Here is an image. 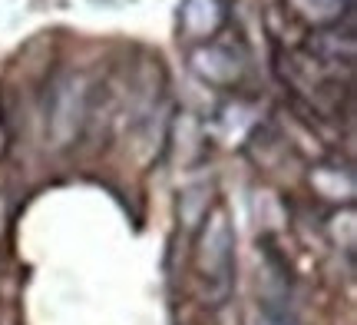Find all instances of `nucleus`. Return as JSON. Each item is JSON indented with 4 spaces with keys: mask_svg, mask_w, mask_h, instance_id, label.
Returning <instances> with one entry per match:
<instances>
[{
    "mask_svg": "<svg viewBox=\"0 0 357 325\" xmlns=\"http://www.w3.org/2000/svg\"><path fill=\"white\" fill-rule=\"evenodd\" d=\"M235 226H231V212L225 203H215L199 222L195 233V246H192V269H195V282L199 292L208 305H225L235 296V282H238V256H235Z\"/></svg>",
    "mask_w": 357,
    "mask_h": 325,
    "instance_id": "f257e3e1",
    "label": "nucleus"
},
{
    "mask_svg": "<svg viewBox=\"0 0 357 325\" xmlns=\"http://www.w3.org/2000/svg\"><path fill=\"white\" fill-rule=\"evenodd\" d=\"M178 24L189 40H212L225 27V3L222 0H185L178 7Z\"/></svg>",
    "mask_w": 357,
    "mask_h": 325,
    "instance_id": "20e7f679",
    "label": "nucleus"
},
{
    "mask_svg": "<svg viewBox=\"0 0 357 325\" xmlns=\"http://www.w3.org/2000/svg\"><path fill=\"white\" fill-rule=\"evenodd\" d=\"M298 20H305L314 30H331L341 24L347 10V0H284Z\"/></svg>",
    "mask_w": 357,
    "mask_h": 325,
    "instance_id": "39448f33",
    "label": "nucleus"
},
{
    "mask_svg": "<svg viewBox=\"0 0 357 325\" xmlns=\"http://www.w3.org/2000/svg\"><path fill=\"white\" fill-rule=\"evenodd\" d=\"M255 325H294V319L284 309H278L275 302H261L258 305V319H255Z\"/></svg>",
    "mask_w": 357,
    "mask_h": 325,
    "instance_id": "423d86ee",
    "label": "nucleus"
},
{
    "mask_svg": "<svg viewBox=\"0 0 357 325\" xmlns=\"http://www.w3.org/2000/svg\"><path fill=\"white\" fill-rule=\"evenodd\" d=\"M86 120V90L79 77H60L53 83L50 103H47V136L66 150L83 130Z\"/></svg>",
    "mask_w": 357,
    "mask_h": 325,
    "instance_id": "f03ea898",
    "label": "nucleus"
},
{
    "mask_svg": "<svg viewBox=\"0 0 357 325\" xmlns=\"http://www.w3.org/2000/svg\"><path fill=\"white\" fill-rule=\"evenodd\" d=\"M189 66L199 80H205L208 87H222V90L235 87L245 77L242 53L225 47V43H218V40H205L199 47H192Z\"/></svg>",
    "mask_w": 357,
    "mask_h": 325,
    "instance_id": "7ed1b4c3",
    "label": "nucleus"
}]
</instances>
